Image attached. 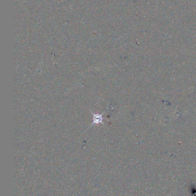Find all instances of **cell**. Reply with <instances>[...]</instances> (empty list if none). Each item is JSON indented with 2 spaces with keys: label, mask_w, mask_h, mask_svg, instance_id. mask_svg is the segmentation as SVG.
Returning <instances> with one entry per match:
<instances>
[{
  "label": "cell",
  "mask_w": 196,
  "mask_h": 196,
  "mask_svg": "<svg viewBox=\"0 0 196 196\" xmlns=\"http://www.w3.org/2000/svg\"><path fill=\"white\" fill-rule=\"evenodd\" d=\"M91 114L93 115V122L91 124V127L94 124H100V123L104 124L103 120L105 119L104 117H102L104 113L102 114H94L91 111Z\"/></svg>",
  "instance_id": "6da1fadb"
}]
</instances>
